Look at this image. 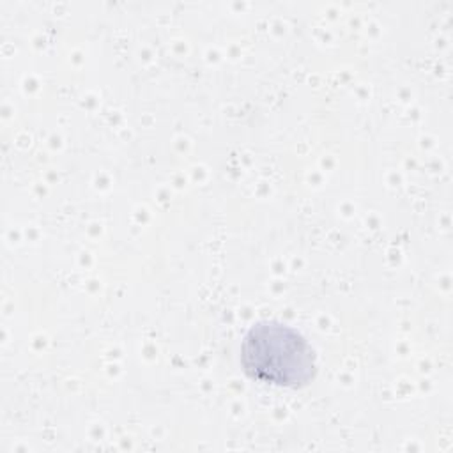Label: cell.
Here are the masks:
<instances>
[{
  "instance_id": "obj_1",
  "label": "cell",
  "mask_w": 453,
  "mask_h": 453,
  "mask_svg": "<svg viewBox=\"0 0 453 453\" xmlns=\"http://www.w3.org/2000/svg\"><path fill=\"white\" fill-rule=\"evenodd\" d=\"M241 365L250 379L281 388L308 384L317 368L308 340L276 320H262L248 329L241 343Z\"/></svg>"
}]
</instances>
